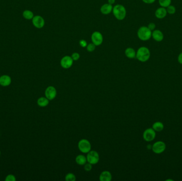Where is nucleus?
I'll return each instance as SVG.
<instances>
[{"label": "nucleus", "instance_id": "f257e3e1", "mask_svg": "<svg viewBox=\"0 0 182 181\" xmlns=\"http://www.w3.org/2000/svg\"><path fill=\"white\" fill-rule=\"evenodd\" d=\"M151 53L148 48L145 46L140 47L136 52V58L141 62H145L150 59Z\"/></svg>", "mask_w": 182, "mask_h": 181}, {"label": "nucleus", "instance_id": "f03ea898", "mask_svg": "<svg viewBox=\"0 0 182 181\" xmlns=\"http://www.w3.org/2000/svg\"><path fill=\"white\" fill-rule=\"evenodd\" d=\"M112 13L117 20H123L126 16V10L123 5L117 4L113 7Z\"/></svg>", "mask_w": 182, "mask_h": 181}, {"label": "nucleus", "instance_id": "7ed1b4c3", "mask_svg": "<svg viewBox=\"0 0 182 181\" xmlns=\"http://www.w3.org/2000/svg\"><path fill=\"white\" fill-rule=\"evenodd\" d=\"M138 36L140 40L147 41L152 37V31L147 26H142L138 31Z\"/></svg>", "mask_w": 182, "mask_h": 181}, {"label": "nucleus", "instance_id": "20e7f679", "mask_svg": "<svg viewBox=\"0 0 182 181\" xmlns=\"http://www.w3.org/2000/svg\"><path fill=\"white\" fill-rule=\"evenodd\" d=\"M91 144L88 140L85 139H81L78 143V148L82 153L87 154L91 150Z\"/></svg>", "mask_w": 182, "mask_h": 181}, {"label": "nucleus", "instance_id": "39448f33", "mask_svg": "<svg viewBox=\"0 0 182 181\" xmlns=\"http://www.w3.org/2000/svg\"><path fill=\"white\" fill-rule=\"evenodd\" d=\"M87 161L91 164L96 165L99 161L100 156L97 152L91 150L87 154Z\"/></svg>", "mask_w": 182, "mask_h": 181}, {"label": "nucleus", "instance_id": "423d86ee", "mask_svg": "<svg viewBox=\"0 0 182 181\" xmlns=\"http://www.w3.org/2000/svg\"><path fill=\"white\" fill-rule=\"evenodd\" d=\"M166 149V145L165 143L161 141H156L152 146V152L156 154H160L163 153Z\"/></svg>", "mask_w": 182, "mask_h": 181}, {"label": "nucleus", "instance_id": "0eeeda50", "mask_svg": "<svg viewBox=\"0 0 182 181\" xmlns=\"http://www.w3.org/2000/svg\"><path fill=\"white\" fill-rule=\"evenodd\" d=\"M156 137V133L152 128L147 129L143 133V138L147 142L153 141Z\"/></svg>", "mask_w": 182, "mask_h": 181}, {"label": "nucleus", "instance_id": "6e6552de", "mask_svg": "<svg viewBox=\"0 0 182 181\" xmlns=\"http://www.w3.org/2000/svg\"><path fill=\"white\" fill-rule=\"evenodd\" d=\"M91 40L96 46H100L103 43V35L99 31H94L91 35Z\"/></svg>", "mask_w": 182, "mask_h": 181}, {"label": "nucleus", "instance_id": "1a4fd4ad", "mask_svg": "<svg viewBox=\"0 0 182 181\" xmlns=\"http://www.w3.org/2000/svg\"><path fill=\"white\" fill-rule=\"evenodd\" d=\"M57 95V91L54 86H49L45 90V96L49 100L52 101L55 98Z\"/></svg>", "mask_w": 182, "mask_h": 181}, {"label": "nucleus", "instance_id": "9d476101", "mask_svg": "<svg viewBox=\"0 0 182 181\" xmlns=\"http://www.w3.org/2000/svg\"><path fill=\"white\" fill-rule=\"evenodd\" d=\"M74 61L72 59V57L66 55L63 57L60 61V65L62 68L65 69H68L72 67Z\"/></svg>", "mask_w": 182, "mask_h": 181}, {"label": "nucleus", "instance_id": "9b49d317", "mask_svg": "<svg viewBox=\"0 0 182 181\" xmlns=\"http://www.w3.org/2000/svg\"><path fill=\"white\" fill-rule=\"evenodd\" d=\"M32 23L35 27L38 29H41L45 25V20L42 16H35L32 19Z\"/></svg>", "mask_w": 182, "mask_h": 181}, {"label": "nucleus", "instance_id": "f8f14e48", "mask_svg": "<svg viewBox=\"0 0 182 181\" xmlns=\"http://www.w3.org/2000/svg\"><path fill=\"white\" fill-rule=\"evenodd\" d=\"M12 83V79L9 75H4L0 76V86L6 87L9 86Z\"/></svg>", "mask_w": 182, "mask_h": 181}, {"label": "nucleus", "instance_id": "ddd939ff", "mask_svg": "<svg viewBox=\"0 0 182 181\" xmlns=\"http://www.w3.org/2000/svg\"><path fill=\"white\" fill-rule=\"evenodd\" d=\"M152 37L155 41L160 42L164 39V34L160 30L155 29L152 31Z\"/></svg>", "mask_w": 182, "mask_h": 181}, {"label": "nucleus", "instance_id": "4468645a", "mask_svg": "<svg viewBox=\"0 0 182 181\" xmlns=\"http://www.w3.org/2000/svg\"><path fill=\"white\" fill-rule=\"evenodd\" d=\"M167 12L166 10V8L160 7L158 8L155 11V16L156 18L159 19H162L165 18L167 15Z\"/></svg>", "mask_w": 182, "mask_h": 181}, {"label": "nucleus", "instance_id": "2eb2a0df", "mask_svg": "<svg viewBox=\"0 0 182 181\" xmlns=\"http://www.w3.org/2000/svg\"><path fill=\"white\" fill-rule=\"evenodd\" d=\"M112 178V174L108 170H105L102 172L99 176V179L101 181H110Z\"/></svg>", "mask_w": 182, "mask_h": 181}, {"label": "nucleus", "instance_id": "dca6fc26", "mask_svg": "<svg viewBox=\"0 0 182 181\" xmlns=\"http://www.w3.org/2000/svg\"><path fill=\"white\" fill-rule=\"evenodd\" d=\"M112 9H113L112 5L109 3H105L102 6L100 11L103 15H107L112 12Z\"/></svg>", "mask_w": 182, "mask_h": 181}, {"label": "nucleus", "instance_id": "f3484780", "mask_svg": "<svg viewBox=\"0 0 182 181\" xmlns=\"http://www.w3.org/2000/svg\"><path fill=\"white\" fill-rule=\"evenodd\" d=\"M125 54L126 57L128 59H133L136 57V52L133 48H127L125 50Z\"/></svg>", "mask_w": 182, "mask_h": 181}, {"label": "nucleus", "instance_id": "a211bd4d", "mask_svg": "<svg viewBox=\"0 0 182 181\" xmlns=\"http://www.w3.org/2000/svg\"><path fill=\"white\" fill-rule=\"evenodd\" d=\"M49 101L46 97H40L37 99V104L40 107H45L49 105Z\"/></svg>", "mask_w": 182, "mask_h": 181}, {"label": "nucleus", "instance_id": "6ab92c4d", "mask_svg": "<svg viewBox=\"0 0 182 181\" xmlns=\"http://www.w3.org/2000/svg\"><path fill=\"white\" fill-rule=\"evenodd\" d=\"M75 161L76 163H77L78 165H81V166L84 165L87 162L86 157L83 155H79L77 156L75 158Z\"/></svg>", "mask_w": 182, "mask_h": 181}, {"label": "nucleus", "instance_id": "aec40b11", "mask_svg": "<svg viewBox=\"0 0 182 181\" xmlns=\"http://www.w3.org/2000/svg\"><path fill=\"white\" fill-rule=\"evenodd\" d=\"M152 128L156 132H161L164 130V125L161 122H156L152 125Z\"/></svg>", "mask_w": 182, "mask_h": 181}, {"label": "nucleus", "instance_id": "412c9836", "mask_svg": "<svg viewBox=\"0 0 182 181\" xmlns=\"http://www.w3.org/2000/svg\"><path fill=\"white\" fill-rule=\"evenodd\" d=\"M22 16L24 18L26 19L27 20H32V19L33 18L34 16L33 12L28 10H25L22 13Z\"/></svg>", "mask_w": 182, "mask_h": 181}, {"label": "nucleus", "instance_id": "4be33fe9", "mask_svg": "<svg viewBox=\"0 0 182 181\" xmlns=\"http://www.w3.org/2000/svg\"><path fill=\"white\" fill-rule=\"evenodd\" d=\"M171 3V0H159V4L161 7H166Z\"/></svg>", "mask_w": 182, "mask_h": 181}, {"label": "nucleus", "instance_id": "5701e85b", "mask_svg": "<svg viewBox=\"0 0 182 181\" xmlns=\"http://www.w3.org/2000/svg\"><path fill=\"white\" fill-rule=\"evenodd\" d=\"M76 179L75 175L72 173H69L65 176V180L66 181H75Z\"/></svg>", "mask_w": 182, "mask_h": 181}, {"label": "nucleus", "instance_id": "b1692460", "mask_svg": "<svg viewBox=\"0 0 182 181\" xmlns=\"http://www.w3.org/2000/svg\"><path fill=\"white\" fill-rule=\"evenodd\" d=\"M166 10H167L168 14L173 15L175 14L176 11V7L174 6H172L170 4V6L166 7Z\"/></svg>", "mask_w": 182, "mask_h": 181}, {"label": "nucleus", "instance_id": "393cba45", "mask_svg": "<svg viewBox=\"0 0 182 181\" xmlns=\"http://www.w3.org/2000/svg\"><path fill=\"white\" fill-rule=\"evenodd\" d=\"M96 45L93 43L87 44V45L86 46L87 51L88 52H93L94 51L95 49H96Z\"/></svg>", "mask_w": 182, "mask_h": 181}, {"label": "nucleus", "instance_id": "a878e982", "mask_svg": "<svg viewBox=\"0 0 182 181\" xmlns=\"http://www.w3.org/2000/svg\"><path fill=\"white\" fill-rule=\"evenodd\" d=\"M6 181H16V178L13 174H9L5 178Z\"/></svg>", "mask_w": 182, "mask_h": 181}, {"label": "nucleus", "instance_id": "bb28decb", "mask_svg": "<svg viewBox=\"0 0 182 181\" xmlns=\"http://www.w3.org/2000/svg\"><path fill=\"white\" fill-rule=\"evenodd\" d=\"M71 57H72V59L74 61H77L80 58V54L78 53L75 52V53H73L72 54Z\"/></svg>", "mask_w": 182, "mask_h": 181}, {"label": "nucleus", "instance_id": "cd10ccee", "mask_svg": "<svg viewBox=\"0 0 182 181\" xmlns=\"http://www.w3.org/2000/svg\"><path fill=\"white\" fill-rule=\"evenodd\" d=\"M84 166V170H85V171L89 172V171L92 170V165L90 164V163L87 162Z\"/></svg>", "mask_w": 182, "mask_h": 181}, {"label": "nucleus", "instance_id": "c85d7f7f", "mask_svg": "<svg viewBox=\"0 0 182 181\" xmlns=\"http://www.w3.org/2000/svg\"><path fill=\"white\" fill-rule=\"evenodd\" d=\"M149 29L151 31H153L154 30L156 29V25L155 23L153 22H150V24L148 25V26H147Z\"/></svg>", "mask_w": 182, "mask_h": 181}, {"label": "nucleus", "instance_id": "c756f323", "mask_svg": "<svg viewBox=\"0 0 182 181\" xmlns=\"http://www.w3.org/2000/svg\"><path fill=\"white\" fill-rule=\"evenodd\" d=\"M79 43L80 46L82 48H86L87 45L86 41L84 39H81V40H79Z\"/></svg>", "mask_w": 182, "mask_h": 181}, {"label": "nucleus", "instance_id": "7c9ffc66", "mask_svg": "<svg viewBox=\"0 0 182 181\" xmlns=\"http://www.w3.org/2000/svg\"><path fill=\"white\" fill-rule=\"evenodd\" d=\"M144 3L146 4H152L156 1V0H142Z\"/></svg>", "mask_w": 182, "mask_h": 181}, {"label": "nucleus", "instance_id": "2f4dec72", "mask_svg": "<svg viewBox=\"0 0 182 181\" xmlns=\"http://www.w3.org/2000/svg\"><path fill=\"white\" fill-rule=\"evenodd\" d=\"M177 60H178V62L180 64H182V52L180 53L178 56V58H177Z\"/></svg>", "mask_w": 182, "mask_h": 181}, {"label": "nucleus", "instance_id": "473e14b6", "mask_svg": "<svg viewBox=\"0 0 182 181\" xmlns=\"http://www.w3.org/2000/svg\"><path fill=\"white\" fill-rule=\"evenodd\" d=\"M108 1L109 4H110L111 5H112V4H114L115 3L116 0H108Z\"/></svg>", "mask_w": 182, "mask_h": 181}, {"label": "nucleus", "instance_id": "72a5a7b5", "mask_svg": "<svg viewBox=\"0 0 182 181\" xmlns=\"http://www.w3.org/2000/svg\"><path fill=\"white\" fill-rule=\"evenodd\" d=\"M1 150H0V157H1Z\"/></svg>", "mask_w": 182, "mask_h": 181}]
</instances>
